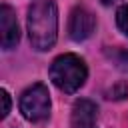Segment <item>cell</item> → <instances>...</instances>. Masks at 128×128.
I'll use <instances>...</instances> for the list:
<instances>
[{
	"label": "cell",
	"mask_w": 128,
	"mask_h": 128,
	"mask_svg": "<svg viewBox=\"0 0 128 128\" xmlns=\"http://www.w3.org/2000/svg\"><path fill=\"white\" fill-rule=\"evenodd\" d=\"M58 34V12L52 0H38L28 10V36L36 50L54 46Z\"/></svg>",
	"instance_id": "cell-1"
},
{
	"label": "cell",
	"mask_w": 128,
	"mask_h": 128,
	"mask_svg": "<svg viewBox=\"0 0 128 128\" xmlns=\"http://www.w3.org/2000/svg\"><path fill=\"white\" fill-rule=\"evenodd\" d=\"M86 76H88L86 64L76 54H62L50 66V78H52V82L62 92H68V94L76 92L86 82Z\"/></svg>",
	"instance_id": "cell-2"
},
{
	"label": "cell",
	"mask_w": 128,
	"mask_h": 128,
	"mask_svg": "<svg viewBox=\"0 0 128 128\" xmlns=\"http://www.w3.org/2000/svg\"><path fill=\"white\" fill-rule=\"evenodd\" d=\"M20 112L30 122H42L50 114V94L44 84H34L20 96Z\"/></svg>",
	"instance_id": "cell-3"
},
{
	"label": "cell",
	"mask_w": 128,
	"mask_h": 128,
	"mask_svg": "<svg viewBox=\"0 0 128 128\" xmlns=\"http://www.w3.org/2000/svg\"><path fill=\"white\" fill-rule=\"evenodd\" d=\"M96 28V20L92 16V12H88L86 8H74L70 14V22H68V32L72 40H86L88 36H92Z\"/></svg>",
	"instance_id": "cell-4"
},
{
	"label": "cell",
	"mask_w": 128,
	"mask_h": 128,
	"mask_svg": "<svg viewBox=\"0 0 128 128\" xmlns=\"http://www.w3.org/2000/svg\"><path fill=\"white\" fill-rule=\"evenodd\" d=\"M0 28H2V46L6 50L14 48L20 40V30H18V22L10 6L0 8Z\"/></svg>",
	"instance_id": "cell-5"
},
{
	"label": "cell",
	"mask_w": 128,
	"mask_h": 128,
	"mask_svg": "<svg viewBox=\"0 0 128 128\" xmlns=\"http://www.w3.org/2000/svg\"><path fill=\"white\" fill-rule=\"evenodd\" d=\"M98 116V108L92 100H78L72 108V128H92Z\"/></svg>",
	"instance_id": "cell-6"
},
{
	"label": "cell",
	"mask_w": 128,
	"mask_h": 128,
	"mask_svg": "<svg viewBox=\"0 0 128 128\" xmlns=\"http://www.w3.org/2000/svg\"><path fill=\"white\" fill-rule=\"evenodd\" d=\"M116 22H118V28L128 36V4L120 6L118 12H116Z\"/></svg>",
	"instance_id": "cell-7"
},
{
	"label": "cell",
	"mask_w": 128,
	"mask_h": 128,
	"mask_svg": "<svg viewBox=\"0 0 128 128\" xmlns=\"http://www.w3.org/2000/svg\"><path fill=\"white\" fill-rule=\"evenodd\" d=\"M124 96H128V84H126V82H118V84H114V86L108 90V98L120 100V98H124Z\"/></svg>",
	"instance_id": "cell-8"
},
{
	"label": "cell",
	"mask_w": 128,
	"mask_h": 128,
	"mask_svg": "<svg viewBox=\"0 0 128 128\" xmlns=\"http://www.w3.org/2000/svg\"><path fill=\"white\" fill-rule=\"evenodd\" d=\"M0 96H2V118H4V116H8V112H10V96H8L6 90H2Z\"/></svg>",
	"instance_id": "cell-9"
},
{
	"label": "cell",
	"mask_w": 128,
	"mask_h": 128,
	"mask_svg": "<svg viewBox=\"0 0 128 128\" xmlns=\"http://www.w3.org/2000/svg\"><path fill=\"white\" fill-rule=\"evenodd\" d=\"M100 2H102L104 6H108V4H112V2H116V0H100Z\"/></svg>",
	"instance_id": "cell-10"
}]
</instances>
